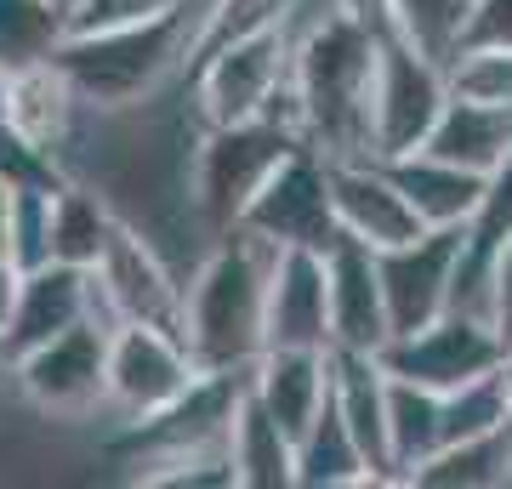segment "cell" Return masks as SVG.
Returning a JSON list of instances; mask_svg holds the SVG:
<instances>
[{
    "mask_svg": "<svg viewBox=\"0 0 512 489\" xmlns=\"http://www.w3.org/2000/svg\"><path fill=\"white\" fill-rule=\"evenodd\" d=\"M376 57L382 40L348 12H325L296 29V91H302V114H308V143L330 160L370 154V91H376Z\"/></svg>",
    "mask_w": 512,
    "mask_h": 489,
    "instance_id": "1",
    "label": "cell"
},
{
    "mask_svg": "<svg viewBox=\"0 0 512 489\" xmlns=\"http://www.w3.org/2000/svg\"><path fill=\"white\" fill-rule=\"evenodd\" d=\"M268 268L274 245L228 228V239L183 285V342L205 370H251L268 353Z\"/></svg>",
    "mask_w": 512,
    "mask_h": 489,
    "instance_id": "2",
    "label": "cell"
},
{
    "mask_svg": "<svg viewBox=\"0 0 512 489\" xmlns=\"http://www.w3.org/2000/svg\"><path fill=\"white\" fill-rule=\"evenodd\" d=\"M188 46H194V29H188V0H183L165 18L97 29V35H69L57 46V63L74 80L80 103L126 109V103H143L148 91L183 63Z\"/></svg>",
    "mask_w": 512,
    "mask_h": 489,
    "instance_id": "3",
    "label": "cell"
},
{
    "mask_svg": "<svg viewBox=\"0 0 512 489\" xmlns=\"http://www.w3.org/2000/svg\"><path fill=\"white\" fill-rule=\"evenodd\" d=\"M302 148V137H291L274 120H239V126H211L200 154H194V205L205 211V222L228 234L239 228L245 205L256 200V188L274 177V165Z\"/></svg>",
    "mask_w": 512,
    "mask_h": 489,
    "instance_id": "4",
    "label": "cell"
},
{
    "mask_svg": "<svg viewBox=\"0 0 512 489\" xmlns=\"http://www.w3.org/2000/svg\"><path fill=\"white\" fill-rule=\"evenodd\" d=\"M444 109H450V69L404 40H382L370 91V154L376 160L421 154Z\"/></svg>",
    "mask_w": 512,
    "mask_h": 489,
    "instance_id": "5",
    "label": "cell"
},
{
    "mask_svg": "<svg viewBox=\"0 0 512 489\" xmlns=\"http://www.w3.org/2000/svg\"><path fill=\"white\" fill-rule=\"evenodd\" d=\"M245 234H256L274 251H325L336 228V200H330V154L313 143L291 148L274 165V177L256 188V200L239 217Z\"/></svg>",
    "mask_w": 512,
    "mask_h": 489,
    "instance_id": "6",
    "label": "cell"
},
{
    "mask_svg": "<svg viewBox=\"0 0 512 489\" xmlns=\"http://www.w3.org/2000/svg\"><path fill=\"white\" fill-rule=\"evenodd\" d=\"M296 29H262V35L228 40L211 57L194 63V97H200L205 126H239L262 120L274 91L291 80Z\"/></svg>",
    "mask_w": 512,
    "mask_h": 489,
    "instance_id": "7",
    "label": "cell"
},
{
    "mask_svg": "<svg viewBox=\"0 0 512 489\" xmlns=\"http://www.w3.org/2000/svg\"><path fill=\"white\" fill-rule=\"evenodd\" d=\"M507 353L512 347L501 342V330H495L490 319L450 308L427 330L393 336L376 359H382L387 376L421 381V387H433V393H456V387H467V381L490 376L495 364H507Z\"/></svg>",
    "mask_w": 512,
    "mask_h": 489,
    "instance_id": "8",
    "label": "cell"
},
{
    "mask_svg": "<svg viewBox=\"0 0 512 489\" xmlns=\"http://www.w3.org/2000/svg\"><path fill=\"white\" fill-rule=\"evenodd\" d=\"M205 376V364L194 359V347L165 325H114L109 342V404H120L131 421L160 416L165 404H177Z\"/></svg>",
    "mask_w": 512,
    "mask_h": 489,
    "instance_id": "9",
    "label": "cell"
},
{
    "mask_svg": "<svg viewBox=\"0 0 512 489\" xmlns=\"http://www.w3.org/2000/svg\"><path fill=\"white\" fill-rule=\"evenodd\" d=\"M109 342H114V325L86 319V325L18 353L12 370H18L23 393L46 416H86L92 404L109 399Z\"/></svg>",
    "mask_w": 512,
    "mask_h": 489,
    "instance_id": "10",
    "label": "cell"
},
{
    "mask_svg": "<svg viewBox=\"0 0 512 489\" xmlns=\"http://www.w3.org/2000/svg\"><path fill=\"white\" fill-rule=\"evenodd\" d=\"M461 245H467V228H427V234L410 239V245L376 251V262H382V290H387V319H393V336L427 330L433 319H444V313L456 308Z\"/></svg>",
    "mask_w": 512,
    "mask_h": 489,
    "instance_id": "11",
    "label": "cell"
},
{
    "mask_svg": "<svg viewBox=\"0 0 512 489\" xmlns=\"http://www.w3.org/2000/svg\"><path fill=\"white\" fill-rule=\"evenodd\" d=\"M330 200H336V228L365 239L370 251H393V245H410V239L427 234L416 205L404 200L393 165L376 160V154L330 160Z\"/></svg>",
    "mask_w": 512,
    "mask_h": 489,
    "instance_id": "12",
    "label": "cell"
},
{
    "mask_svg": "<svg viewBox=\"0 0 512 489\" xmlns=\"http://www.w3.org/2000/svg\"><path fill=\"white\" fill-rule=\"evenodd\" d=\"M92 273H97V296H103L114 325L137 319V325H165L183 336V285L165 273L154 245L143 234H131L126 222H120L114 245L103 251V262Z\"/></svg>",
    "mask_w": 512,
    "mask_h": 489,
    "instance_id": "13",
    "label": "cell"
},
{
    "mask_svg": "<svg viewBox=\"0 0 512 489\" xmlns=\"http://www.w3.org/2000/svg\"><path fill=\"white\" fill-rule=\"evenodd\" d=\"M325 273H330V325L336 347L348 353H382L393 342V319H387V290H382V262L365 239L336 234L325 245Z\"/></svg>",
    "mask_w": 512,
    "mask_h": 489,
    "instance_id": "14",
    "label": "cell"
},
{
    "mask_svg": "<svg viewBox=\"0 0 512 489\" xmlns=\"http://www.w3.org/2000/svg\"><path fill=\"white\" fill-rule=\"evenodd\" d=\"M268 347L336 353L325 251H274V268H268Z\"/></svg>",
    "mask_w": 512,
    "mask_h": 489,
    "instance_id": "15",
    "label": "cell"
},
{
    "mask_svg": "<svg viewBox=\"0 0 512 489\" xmlns=\"http://www.w3.org/2000/svg\"><path fill=\"white\" fill-rule=\"evenodd\" d=\"M103 296H97V273L74 268V262H46V268L23 273L18 290V313H12V330H6V359H18L29 347L52 342L63 330L97 319Z\"/></svg>",
    "mask_w": 512,
    "mask_h": 489,
    "instance_id": "16",
    "label": "cell"
},
{
    "mask_svg": "<svg viewBox=\"0 0 512 489\" xmlns=\"http://www.w3.org/2000/svg\"><path fill=\"white\" fill-rule=\"evenodd\" d=\"M330 399L348 416L353 438L370 461V484H399L393 472V433H387V370L376 353H330Z\"/></svg>",
    "mask_w": 512,
    "mask_h": 489,
    "instance_id": "17",
    "label": "cell"
},
{
    "mask_svg": "<svg viewBox=\"0 0 512 489\" xmlns=\"http://www.w3.org/2000/svg\"><path fill=\"white\" fill-rule=\"evenodd\" d=\"M251 393L268 404V416L285 433L302 438L330 399V353H313V347H268L251 364Z\"/></svg>",
    "mask_w": 512,
    "mask_h": 489,
    "instance_id": "18",
    "label": "cell"
},
{
    "mask_svg": "<svg viewBox=\"0 0 512 489\" xmlns=\"http://www.w3.org/2000/svg\"><path fill=\"white\" fill-rule=\"evenodd\" d=\"M228 461H234L239 489H291L296 484V438L268 416V404L251 393H239L234 427H228Z\"/></svg>",
    "mask_w": 512,
    "mask_h": 489,
    "instance_id": "19",
    "label": "cell"
},
{
    "mask_svg": "<svg viewBox=\"0 0 512 489\" xmlns=\"http://www.w3.org/2000/svg\"><path fill=\"white\" fill-rule=\"evenodd\" d=\"M393 177H399L404 200L416 205V217L427 228H467L478 217V200H484V177L467 171V165H450L439 154H404V160H387Z\"/></svg>",
    "mask_w": 512,
    "mask_h": 489,
    "instance_id": "20",
    "label": "cell"
},
{
    "mask_svg": "<svg viewBox=\"0 0 512 489\" xmlns=\"http://www.w3.org/2000/svg\"><path fill=\"white\" fill-rule=\"evenodd\" d=\"M427 154H439L450 165H467L478 177H490L495 165L512 154V109H490V103H467L450 91V109L439 114V126L427 137Z\"/></svg>",
    "mask_w": 512,
    "mask_h": 489,
    "instance_id": "21",
    "label": "cell"
},
{
    "mask_svg": "<svg viewBox=\"0 0 512 489\" xmlns=\"http://www.w3.org/2000/svg\"><path fill=\"white\" fill-rule=\"evenodd\" d=\"M74 103H80V91H74V80L63 74V63H35V69H18L12 80H6V120L18 131H29L35 143L57 148L63 137H69V120H74Z\"/></svg>",
    "mask_w": 512,
    "mask_h": 489,
    "instance_id": "22",
    "label": "cell"
},
{
    "mask_svg": "<svg viewBox=\"0 0 512 489\" xmlns=\"http://www.w3.org/2000/svg\"><path fill=\"white\" fill-rule=\"evenodd\" d=\"M296 484L302 489H353L370 484V461L353 438L348 416L336 410V399H325V410L313 416V427L296 438Z\"/></svg>",
    "mask_w": 512,
    "mask_h": 489,
    "instance_id": "23",
    "label": "cell"
},
{
    "mask_svg": "<svg viewBox=\"0 0 512 489\" xmlns=\"http://www.w3.org/2000/svg\"><path fill=\"white\" fill-rule=\"evenodd\" d=\"M387 433H393V472L399 484H410V472L444 450V393L387 376Z\"/></svg>",
    "mask_w": 512,
    "mask_h": 489,
    "instance_id": "24",
    "label": "cell"
},
{
    "mask_svg": "<svg viewBox=\"0 0 512 489\" xmlns=\"http://www.w3.org/2000/svg\"><path fill=\"white\" fill-rule=\"evenodd\" d=\"M512 478V421L495 427V433L461 438V444H444L427 467L410 472V484L421 489H490Z\"/></svg>",
    "mask_w": 512,
    "mask_h": 489,
    "instance_id": "25",
    "label": "cell"
},
{
    "mask_svg": "<svg viewBox=\"0 0 512 489\" xmlns=\"http://www.w3.org/2000/svg\"><path fill=\"white\" fill-rule=\"evenodd\" d=\"M63 40H69V12H57L52 0H0V69L6 74L52 63Z\"/></svg>",
    "mask_w": 512,
    "mask_h": 489,
    "instance_id": "26",
    "label": "cell"
},
{
    "mask_svg": "<svg viewBox=\"0 0 512 489\" xmlns=\"http://www.w3.org/2000/svg\"><path fill=\"white\" fill-rule=\"evenodd\" d=\"M120 222L109 217V205L86 194V188H63L52 205V262H74V268H97L103 251L114 245Z\"/></svg>",
    "mask_w": 512,
    "mask_h": 489,
    "instance_id": "27",
    "label": "cell"
},
{
    "mask_svg": "<svg viewBox=\"0 0 512 489\" xmlns=\"http://www.w3.org/2000/svg\"><path fill=\"white\" fill-rule=\"evenodd\" d=\"M467 12L473 0H393V35L450 69L467 35Z\"/></svg>",
    "mask_w": 512,
    "mask_h": 489,
    "instance_id": "28",
    "label": "cell"
},
{
    "mask_svg": "<svg viewBox=\"0 0 512 489\" xmlns=\"http://www.w3.org/2000/svg\"><path fill=\"white\" fill-rule=\"evenodd\" d=\"M0 182L12 188V194H23V188H69V177H63V165H57V148L35 143L29 131H18L6 114H0Z\"/></svg>",
    "mask_w": 512,
    "mask_h": 489,
    "instance_id": "29",
    "label": "cell"
},
{
    "mask_svg": "<svg viewBox=\"0 0 512 489\" xmlns=\"http://www.w3.org/2000/svg\"><path fill=\"white\" fill-rule=\"evenodd\" d=\"M450 91L467 97V103L512 109V46H473V52H456V63H450Z\"/></svg>",
    "mask_w": 512,
    "mask_h": 489,
    "instance_id": "30",
    "label": "cell"
},
{
    "mask_svg": "<svg viewBox=\"0 0 512 489\" xmlns=\"http://www.w3.org/2000/svg\"><path fill=\"white\" fill-rule=\"evenodd\" d=\"M63 194V188H57ZM52 188H23L18 200H12V262L23 273L29 268H46L52 262V205H57Z\"/></svg>",
    "mask_w": 512,
    "mask_h": 489,
    "instance_id": "31",
    "label": "cell"
},
{
    "mask_svg": "<svg viewBox=\"0 0 512 489\" xmlns=\"http://www.w3.org/2000/svg\"><path fill=\"white\" fill-rule=\"evenodd\" d=\"M512 239V154L484 177V200H478V217L467 222V251L473 256H495Z\"/></svg>",
    "mask_w": 512,
    "mask_h": 489,
    "instance_id": "32",
    "label": "cell"
},
{
    "mask_svg": "<svg viewBox=\"0 0 512 489\" xmlns=\"http://www.w3.org/2000/svg\"><path fill=\"white\" fill-rule=\"evenodd\" d=\"M183 0H80L69 18V35H97V29H126V23H148L177 12Z\"/></svg>",
    "mask_w": 512,
    "mask_h": 489,
    "instance_id": "33",
    "label": "cell"
},
{
    "mask_svg": "<svg viewBox=\"0 0 512 489\" xmlns=\"http://www.w3.org/2000/svg\"><path fill=\"white\" fill-rule=\"evenodd\" d=\"M473 46H512V0H473L461 52H473Z\"/></svg>",
    "mask_w": 512,
    "mask_h": 489,
    "instance_id": "34",
    "label": "cell"
},
{
    "mask_svg": "<svg viewBox=\"0 0 512 489\" xmlns=\"http://www.w3.org/2000/svg\"><path fill=\"white\" fill-rule=\"evenodd\" d=\"M490 325L512 347V239L490 256Z\"/></svg>",
    "mask_w": 512,
    "mask_h": 489,
    "instance_id": "35",
    "label": "cell"
},
{
    "mask_svg": "<svg viewBox=\"0 0 512 489\" xmlns=\"http://www.w3.org/2000/svg\"><path fill=\"white\" fill-rule=\"evenodd\" d=\"M336 12H348L353 23H365L376 40H399L393 35V0H336Z\"/></svg>",
    "mask_w": 512,
    "mask_h": 489,
    "instance_id": "36",
    "label": "cell"
},
{
    "mask_svg": "<svg viewBox=\"0 0 512 489\" xmlns=\"http://www.w3.org/2000/svg\"><path fill=\"white\" fill-rule=\"evenodd\" d=\"M18 290H23V268L12 262V256H0V347H6L12 313H18Z\"/></svg>",
    "mask_w": 512,
    "mask_h": 489,
    "instance_id": "37",
    "label": "cell"
},
{
    "mask_svg": "<svg viewBox=\"0 0 512 489\" xmlns=\"http://www.w3.org/2000/svg\"><path fill=\"white\" fill-rule=\"evenodd\" d=\"M12 200H18V194L0 182V256L12 251Z\"/></svg>",
    "mask_w": 512,
    "mask_h": 489,
    "instance_id": "38",
    "label": "cell"
},
{
    "mask_svg": "<svg viewBox=\"0 0 512 489\" xmlns=\"http://www.w3.org/2000/svg\"><path fill=\"white\" fill-rule=\"evenodd\" d=\"M52 6H57V12H69V18H74V6H80V0H52Z\"/></svg>",
    "mask_w": 512,
    "mask_h": 489,
    "instance_id": "39",
    "label": "cell"
},
{
    "mask_svg": "<svg viewBox=\"0 0 512 489\" xmlns=\"http://www.w3.org/2000/svg\"><path fill=\"white\" fill-rule=\"evenodd\" d=\"M6 80H12V74L0 69V109H6Z\"/></svg>",
    "mask_w": 512,
    "mask_h": 489,
    "instance_id": "40",
    "label": "cell"
},
{
    "mask_svg": "<svg viewBox=\"0 0 512 489\" xmlns=\"http://www.w3.org/2000/svg\"><path fill=\"white\" fill-rule=\"evenodd\" d=\"M0 359H6V347H0Z\"/></svg>",
    "mask_w": 512,
    "mask_h": 489,
    "instance_id": "41",
    "label": "cell"
}]
</instances>
